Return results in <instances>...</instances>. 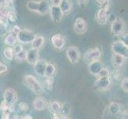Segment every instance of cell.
<instances>
[{
  "mask_svg": "<svg viewBox=\"0 0 128 119\" xmlns=\"http://www.w3.org/2000/svg\"><path fill=\"white\" fill-rule=\"evenodd\" d=\"M25 83L28 86L30 89H31L34 94L40 95L44 93L45 89H44L43 86L40 83L37 78L32 76V75H27L25 76Z\"/></svg>",
  "mask_w": 128,
  "mask_h": 119,
  "instance_id": "6da1fadb",
  "label": "cell"
},
{
  "mask_svg": "<svg viewBox=\"0 0 128 119\" xmlns=\"http://www.w3.org/2000/svg\"><path fill=\"white\" fill-rule=\"evenodd\" d=\"M112 50L114 54L122 56L125 58H127L128 56V46L122 41H114L112 45Z\"/></svg>",
  "mask_w": 128,
  "mask_h": 119,
  "instance_id": "7a4b0ae2",
  "label": "cell"
},
{
  "mask_svg": "<svg viewBox=\"0 0 128 119\" xmlns=\"http://www.w3.org/2000/svg\"><path fill=\"white\" fill-rule=\"evenodd\" d=\"M35 37H36V34L32 30L23 29H21L19 33L17 35V40L22 44H31Z\"/></svg>",
  "mask_w": 128,
  "mask_h": 119,
  "instance_id": "3957f363",
  "label": "cell"
},
{
  "mask_svg": "<svg viewBox=\"0 0 128 119\" xmlns=\"http://www.w3.org/2000/svg\"><path fill=\"white\" fill-rule=\"evenodd\" d=\"M112 32L114 36H121L125 30V22L122 18H116L112 23Z\"/></svg>",
  "mask_w": 128,
  "mask_h": 119,
  "instance_id": "277c9868",
  "label": "cell"
},
{
  "mask_svg": "<svg viewBox=\"0 0 128 119\" xmlns=\"http://www.w3.org/2000/svg\"><path fill=\"white\" fill-rule=\"evenodd\" d=\"M66 55H67L68 59L72 64H77L80 60V52L78 49V48L75 46L68 48Z\"/></svg>",
  "mask_w": 128,
  "mask_h": 119,
  "instance_id": "5b68a950",
  "label": "cell"
},
{
  "mask_svg": "<svg viewBox=\"0 0 128 119\" xmlns=\"http://www.w3.org/2000/svg\"><path fill=\"white\" fill-rule=\"evenodd\" d=\"M101 57V50L99 48H95L92 49L88 51L84 55V60L89 64L92 61L100 60Z\"/></svg>",
  "mask_w": 128,
  "mask_h": 119,
  "instance_id": "8992f818",
  "label": "cell"
},
{
  "mask_svg": "<svg viewBox=\"0 0 128 119\" xmlns=\"http://www.w3.org/2000/svg\"><path fill=\"white\" fill-rule=\"evenodd\" d=\"M17 94L14 89L8 88L4 92V102L9 106H14L17 102Z\"/></svg>",
  "mask_w": 128,
  "mask_h": 119,
  "instance_id": "52a82bcc",
  "label": "cell"
},
{
  "mask_svg": "<svg viewBox=\"0 0 128 119\" xmlns=\"http://www.w3.org/2000/svg\"><path fill=\"white\" fill-rule=\"evenodd\" d=\"M38 60H39V51L38 49L31 48L28 51L26 52V60L30 64L34 65Z\"/></svg>",
  "mask_w": 128,
  "mask_h": 119,
  "instance_id": "ba28073f",
  "label": "cell"
},
{
  "mask_svg": "<svg viewBox=\"0 0 128 119\" xmlns=\"http://www.w3.org/2000/svg\"><path fill=\"white\" fill-rule=\"evenodd\" d=\"M88 29V25L84 19L82 17H78L76 19L74 23V30L77 34H84Z\"/></svg>",
  "mask_w": 128,
  "mask_h": 119,
  "instance_id": "9c48e42d",
  "label": "cell"
},
{
  "mask_svg": "<svg viewBox=\"0 0 128 119\" xmlns=\"http://www.w3.org/2000/svg\"><path fill=\"white\" fill-rule=\"evenodd\" d=\"M112 85V79L110 77L99 78L95 83V87L100 91L107 90Z\"/></svg>",
  "mask_w": 128,
  "mask_h": 119,
  "instance_id": "30bf717a",
  "label": "cell"
},
{
  "mask_svg": "<svg viewBox=\"0 0 128 119\" xmlns=\"http://www.w3.org/2000/svg\"><path fill=\"white\" fill-rule=\"evenodd\" d=\"M108 9L101 7L96 14V19L99 24H105L108 21Z\"/></svg>",
  "mask_w": 128,
  "mask_h": 119,
  "instance_id": "8fae6325",
  "label": "cell"
},
{
  "mask_svg": "<svg viewBox=\"0 0 128 119\" xmlns=\"http://www.w3.org/2000/svg\"><path fill=\"white\" fill-rule=\"evenodd\" d=\"M50 10L52 20L54 21V22L55 23L60 22L64 17V13L61 11L60 8L59 6H51Z\"/></svg>",
  "mask_w": 128,
  "mask_h": 119,
  "instance_id": "7c38bea8",
  "label": "cell"
},
{
  "mask_svg": "<svg viewBox=\"0 0 128 119\" xmlns=\"http://www.w3.org/2000/svg\"><path fill=\"white\" fill-rule=\"evenodd\" d=\"M51 42L52 44V45H54V47L57 48V49H61V48H63V47L64 46V44H65V41H64L63 36L59 33L54 34V36L52 37Z\"/></svg>",
  "mask_w": 128,
  "mask_h": 119,
  "instance_id": "4fadbf2b",
  "label": "cell"
},
{
  "mask_svg": "<svg viewBox=\"0 0 128 119\" xmlns=\"http://www.w3.org/2000/svg\"><path fill=\"white\" fill-rule=\"evenodd\" d=\"M103 68L104 65L100 60H95L88 64V70H89L90 73L94 76H97Z\"/></svg>",
  "mask_w": 128,
  "mask_h": 119,
  "instance_id": "5bb4252c",
  "label": "cell"
},
{
  "mask_svg": "<svg viewBox=\"0 0 128 119\" xmlns=\"http://www.w3.org/2000/svg\"><path fill=\"white\" fill-rule=\"evenodd\" d=\"M46 64H47V61L41 59L38 60L36 64H34V70L35 72H36L38 76H42L45 75V71H46Z\"/></svg>",
  "mask_w": 128,
  "mask_h": 119,
  "instance_id": "9a60e30c",
  "label": "cell"
},
{
  "mask_svg": "<svg viewBox=\"0 0 128 119\" xmlns=\"http://www.w3.org/2000/svg\"><path fill=\"white\" fill-rule=\"evenodd\" d=\"M47 101L45 98H43L42 96H39L34 100L33 106L34 107L38 110V111H43L47 107Z\"/></svg>",
  "mask_w": 128,
  "mask_h": 119,
  "instance_id": "2e32d148",
  "label": "cell"
},
{
  "mask_svg": "<svg viewBox=\"0 0 128 119\" xmlns=\"http://www.w3.org/2000/svg\"><path fill=\"white\" fill-rule=\"evenodd\" d=\"M50 10V5L47 0H42L39 2V9L38 14H46Z\"/></svg>",
  "mask_w": 128,
  "mask_h": 119,
  "instance_id": "e0dca14e",
  "label": "cell"
},
{
  "mask_svg": "<svg viewBox=\"0 0 128 119\" xmlns=\"http://www.w3.org/2000/svg\"><path fill=\"white\" fill-rule=\"evenodd\" d=\"M44 44H45V38L42 36H36L34 41L31 42L32 48L38 50L43 46Z\"/></svg>",
  "mask_w": 128,
  "mask_h": 119,
  "instance_id": "ac0fdd59",
  "label": "cell"
},
{
  "mask_svg": "<svg viewBox=\"0 0 128 119\" xmlns=\"http://www.w3.org/2000/svg\"><path fill=\"white\" fill-rule=\"evenodd\" d=\"M18 41L17 40V36L14 35V33H9L6 36V38L4 40V44L6 45H8L9 47H12L15 45L16 42Z\"/></svg>",
  "mask_w": 128,
  "mask_h": 119,
  "instance_id": "d6986e66",
  "label": "cell"
},
{
  "mask_svg": "<svg viewBox=\"0 0 128 119\" xmlns=\"http://www.w3.org/2000/svg\"><path fill=\"white\" fill-rule=\"evenodd\" d=\"M59 7L60 8L61 11H62L64 14H66V13H69L72 10V3L69 2V0H62L60 4Z\"/></svg>",
  "mask_w": 128,
  "mask_h": 119,
  "instance_id": "ffe728a7",
  "label": "cell"
},
{
  "mask_svg": "<svg viewBox=\"0 0 128 119\" xmlns=\"http://www.w3.org/2000/svg\"><path fill=\"white\" fill-rule=\"evenodd\" d=\"M55 72H56L55 65L54 64H52V63H48L47 62L44 76H46V77H52V76L54 75Z\"/></svg>",
  "mask_w": 128,
  "mask_h": 119,
  "instance_id": "44dd1931",
  "label": "cell"
},
{
  "mask_svg": "<svg viewBox=\"0 0 128 119\" xmlns=\"http://www.w3.org/2000/svg\"><path fill=\"white\" fill-rule=\"evenodd\" d=\"M125 60H126L125 57H123L122 56L116 55V54L113 55V58H112L113 64L117 68H120V67H121V66H122L123 64H124Z\"/></svg>",
  "mask_w": 128,
  "mask_h": 119,
  "instance_id": "7402d4cb",
  "label": "cell"
},
{
  "mask_svg": "<svg viewBox=\"0 0 128 119\" xmlns=\"http://www.w3.org/2000/svg\"><path fill=\"white\" fill-rule=\"evenodd\" d=\"M50 111L54 114H58L60 111L61 104L56 101H52L50 103Z\"/></svg>",
  "mask_w": 128,
  "mask_h": 119,
  "instance_id": "603a6c76",
  "label": "cell"
},
{
  "mask_svg": "<svg viewBox=\"0 0 128 119\" xmlns=\"http://www.w3.org/2000/svg\"><path fill=\"white\" fill-rule=\"evenodd\" d=\"M108 111L112 114H118L121 111V107L118 103H112L108 107Z\"/></svg>",
  "mask_w": 128,
  "mask_h": 119,
  "instance_id": "cb8c5ba5",
  "label": "cell"
},
{
  "mask_svg": "<svg viewBox=\"0 0 128 119\" xmlns=\"http://www.w3.org/2000/svg\"><path fill=\"white\" fill-rule=\"evenodd\" d=\"M3 55L5 56V58L8 60H12L14 58V49L11 47L5 48V49L3 51Z\"/></svg>",
  "mask_w": 128,
  "mask_h": 119,
  "instance_id": "d4e9b609",
  "label": "cell"
},
{
  "mask_svg": "<svg viewBox=\"0 0 128 119\" xmlns=\"http://www.w3.org/2000/svg\"><path fill=\"white\" fill-rule=\"evenodd\" d=\"M27 8L30 10L34 11V12H38L39 9V2L36 1H29L27 2Z\"/></svg>",
  "mask_w": 128,
  "mask_h": 119,
  "instance_id": "484cf974",
  "label": "cell"
},
{
  "mask_svg": "<svg viewBox=\"0 0 128 119\" xmlns=\"http://www.w3.org/2000/svg\"><path fill=\"white\" fill-rule=\"evenodd\" d=\"M69 111H70V104L68 103H65L63 105H61L60 111L58 114L63 116H67V114L69 113Z\"/></svg>",
  "mask_w": 128,
  "mask_h": 119,
  "instance_id": "4316f807",
  "label": "cell"
},
{
  "mask_svg": "<svg viewBox=\"0 0 128 119\" xmlns=\"http://www.w3.org/2000/svg\"><path fill=\"white\" fill-rule=\"evenodd\" d=\"M9 32L8 25L0 22V37H6Z\"/></svg>",
  "mask_w": 128,
  "mask_h": 119,
  "instance_id": "83f0119b",
  "label": "cell"
},
{
  "mask_svg": "<svg viewBox=\"0 0 128 119\" xmlns=\"http://www.w3.org/2000/svg\"><path fill=\"white\" fill-rule=\"evenodd\" d=\"M110 75L111 74H110L109 70L106 68H103L97 76H99V78H102V77H110Z\"/></svg>",
  "mask_w": 128,
  "mask_h": 119,
  "instance_id": "f1b7e54d",
  "label": "cell"
},
{
  "mask_svg": "<svg viewBox=\"0 0 128 119\" xmlns=\"http://www.w3.org/2000/svg\"><path fill=\"white\" fill-rule=\"evenodd\" d=\"M7 18L9 21H11V22H15L17 21V15L15 10H10L9 11L8 15H7Z\"/></svg>",
  "mask_w": 128,
  "mask_h": 119,
  "instance_id": "f546056e",
  "label": "cell"
},
{
  "mask_svg": "<svg viewBox=\"0 0 128 119\" xmlns=\"http://www.w3.org/2000/svg\"><path fill=\"white\" fill-rule=\"evenodd\" d=\"M121 88L123 90V91L127 93L128 92V79L124 78L122 79V81L121 83Z\"/></svg>",
  "mask_w": 128,
  "mask_h": 119,
  "instance_id": "4dcf8cb0",
  "label": "cell"
},
{
  "mask_svg": "<svg viewBox=\"0 0 128 119\" xmlns=\"http://www.w3.org/2000/svg\"><path fill=\"white\" fill-rule=\"evenodd\" d=\"M52 83H54V78L52 77H46V86L48 89L51 90L52 88Z\"/></svg>",
  "mask_w": 128,
  "mask_h": 119,
  "instance_id": "1f68e13d",
  "label": "cell"
},
{
  "mask_svg": "<svg viewBox=\"0 0 128 119\" xmlns=\"http://www.w3.org/2000/svg\"><path fill=\"white\" fill-rule=\"evenodd\" d=\"M14 49V56L15 55H18L20 54L21 52H22L24 50H23V47L22 45H16L14 46V48H13Z\"/></svg>",
  "mask_w": 128,
  "mask_h": 119,
  "instance_id": "d6a6232c",
  "label": "cell"
},
{
  "mask_svg": "<svg viewBox=\"0 0 128 119\" xmlns=\"http://www.w3.org/2000/svg\"><path fill=\"white\" fill-rule=\"evenodd\" d=\"M18 107H19V109H20L22 112H26V111H28V109H29L28 105L26 104V103H23V102L20 103Z\"/></svg>",
  "mask_w": 128,
  "mask_h": 119,
  "instance_id": "836d02e7",
  "label": "cell"
},
{
  "mask_svg": "<svg viewBox=\"0 0 128 119\" xmlns=\"http://www.w3.org/2000/svg\"><path fill=\"white\" fill-rule=\"evenodd\" d=\"M15 59L17 60H18V61H22L24 60H26V52H21L20 54L18 55H15Z\"/></svg>",
  "mask_w": 128,
  "mask_h": 119,
  "instance_id": "e575fe53",
  "label": "cell"
},
{
  "mask_svg": "<svg viewBox=\"0 0 128 119\" xmlns=\"http://www.w3.org/2000/svg\"><path fill=\"white\" fill-rule=\"evenodd\" d=\"M8 71V68L6 64H2L1 61H0V75L6 73Z\"/></svg>",
  "mask_w": 128,
  "mask_h": 119,
  "instance_id": "d590c367",
  "label": "cell"
},
{
  "mask_svg": "<svg viewBox=\"0 0 128 119\" xmlns=\"http://www.w3.org/2000/svg\"><path fill=\"white\" fill-rule=\"evenodd\" d=\"M112 76L114 79H118L120 78L121 76V72L118 69H116V70H114V71L112 72Z\"/></svg>",
  "mask_w": 128,
  "mask_h": 119,
  "instance_id": "8d00e7d4",
  "label": "cell"
},
{
  "mask_svg": "<svg viewBox=\"0 0 128 119\" xmlns=\"http://www.w3.org/2000/svg\"><path fill=\"white\" fill-rule=\"evenodd\" d=\"M21 31V28L19 27L18 25H14V26H13V28H12V33H14V35H17L19 33V32Z\"/></svg>",
  "mask_w": 128,
  "mask_h": 119,
  "instance_id": "74e56055",
  "label": "cell"
},
{
  "mask_svg": "<svg viewBox=\"0 0 128 119\" xmlns=\"http://www.w3.org/2000/svg\"><path fill=\"white\" fill-rule=\"evenodd\" d=\"M10 113L8 111H3L2 115H1V119H10Z\"/></svg>",
  "mask_w": 128,
  "mask_h": 119,
  "instance_id": "f35d334b",
  "label": "cell"
},
{
  "mask_svg": "<svg viewBox=\"0 0 128 119\" xmlns=\"http://www.w3.org/2000/svg\"><path fill=\"white\" fill-rule=\"evenodd\" d=\"M62 0H50L51 6H59Z\"/></svg>",
  "mask_w": 128,
  "mask_h": 119,
  "instance_id": "ab89813d",
  "label": "cell"
},
{
  "mask_svg": "<svg viewBox=\"0 0 128 119\" xmlns=\"http://www.w3.org/2000/svg\"><path fill=\"white\" fill-rule=\"evenodd\" d=\"M52 119H71L68 118L67 116L60 115V114H54V116L52 117Z\"/></svg>",
  "mask_w": 128,
  "mask_h": 119,
  "instance_id": "60d3db41",
  "label": "cell"
},
{
  "mask_svg": "<svg viewBox=\"0 0 128 119\" xmlns=\"http://www.w3.org/2000/svg\"><path fill=\"white\" fill-rule=\"evenodd\" d=\"M96 1L98 2L100 5L102 6H104V4L106 3V2H108V0H96Z\"/></svg>",
  "mask_w": 128,
  "mask_h": 119,
  "instance_id": "b9f144b4",
  "label": "cell"
},
{
  "mask_svg": "<svg viewBox=\"0 0 128 119\" xmlns=\"http://www.w3.org/2000/svg\"><path fill=\"white\" fill-rule=\"evenodd\" d=\"M20 119H33V118L30 115H25L23 117H22Z\"/></svg>",
  "mask_w": 128,
  "mask_h": 119,
  "instance_id": "7bdbcfd3",
  "label": "cell"
},
{
  "mask_svg": "<svg viewBox=\"0 0 128 119\" xmlns=\"http://www.w3.org/2000/svg\"><path fill=\"white\" fill-rule=\"evenodd\" d=\"M87 1H88V0H78V2H79L80 5H83V4L86 3Z\"/></svg>",
  "mask_w": 128,
  "mask_h": 119,
  "instance_id": "ee69618b",
  "label": "cell"
},
{
  "mask_svg": "<svg viewBox=\"0 0 128 119\" xmlns=\"http://www.w3.org/2000/svg\"><path fill=\"white\" fill-rule=\"evenodd\" d=\"M122 119H126V118H122Z\"/></svg>",
  "mask_w": 128,
  "mask_h": 119,
  "instance_id": "f6af8a7d",
  "label": "cell"
}]
</instances>
